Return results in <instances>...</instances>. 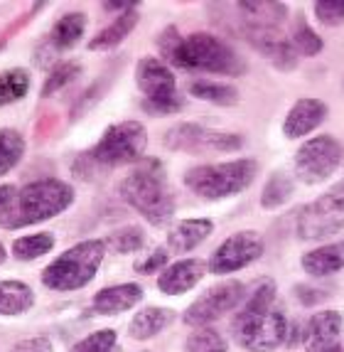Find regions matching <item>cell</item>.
I'll list each match as a JSON object with an SVG mask.
<instances>
[{
	"label": "cell",
	"mask_w": 344,
	"mask_h": 352,
	"mask_svg": "<svg viewBox=\"0 0 344 352\" xmlns=\"http://www.w3.org/2000/svg\"><path fill=\"white\" fill-rule=\"evenodd\" d=\"M158 50L170 65L187 72L224 76H239L246 72L244 57L227 40L211 35V32L180 35V30L170 25L158 35Z\"/></svg>",
	"instance_id": "1"
},
{
	"label": "cell",
	"mask_w": 344,
	"mask_h": 352,
	"mask_svg": "<svg viewBox=\"0 0 344 352\" xmlns=\"http://www.w3.org/2000/svg\"><path fill=\"white\" fill-rule=\"evenodd\" d=\"M74 205V188L57 177H42L18 190L15 200L0 214L3 229H23L57 217Z\"/></svg>",
	"instance_id": "2"
},
{
	"label": "cell",
	"mask_w": 344,
	"mask_h": 352,
	"mask_svg": "<svg viewBox=\"0 0 344 352\" xmlns=\"http://www.w3.org/2000/svg\"><path fill=\"white\" fill-rule=\"evenodd\" d=\"M118 197L126 205L133 207L138 214H143L152 227H165L175 217V195L170 190L158 163L138 168V170L123 177L118 182Z\"/></svg>",
	"instance_id": "3"
},
{
	"label": "cell",
	"mask_w": 344,
	"mask_h": 352,
	"mask_svg": "<svg viewBox=\"0 0 344 352\" xmlns=\"http://www.w3.org/2000/svg\"><path fill=\"white\" fill-rule=\"evenodd\" d=\"M258 175V163L253 158H233L224 163H207L190 168L185 173V185L202 200H229L251 188Z\"/></svg>",
	"instance_id": "4"
},
{
	"label": "cell",
	"mask_w": 344,
	"mask_h": 352,
	"mask_svg": "<svg viewBox=\"0 0 344 352\" xmlns=\"http://www.w3.org/2000/svg\"><path fill=\"white\" fill-rule=\"evenodd\" d=\"M106 256L104 239H87L59 254L52 264L42 271V283L52 291H76L93 281L101 261Z\"/></svg>",
	"instance_id": "5"
},
{
	"label": "cell",
	"mask_w": 344,
	"mask_h": 352,
	"mask_svg": "<svg viewBox=\"0 0 344 352\" xmlns=\"http://www.w3.org/2000/svg\"><path fill=\"white\" fill-rule=\"evenodd\" d=\"M148 133L140 121H121L104 131L99 143L84 158L91 168H121L146 158Z\"/></svg>",
	"instance_id": "6"
},
{
	"label": "cell",
	"mask_w": 344,
	"mask_h": 352,
	"mask_svg": "<svg viewBox=\"0 0 344 352\" xmlns=\"http://www.w3.org/2000/svg\"><path fill=\"white\" fill-rule=\"evenodd\" d=\"M344 229V180L334 182L317 200L305 205L295 217V232L300 239L325 241Z\"/></svg>",
	"instance_id": "7"
},
{
	"label": "cell",
	"mask_w": 344,
	"mask_h": 352,
	"mask_svg": "<svg viewBox=\"0 0 344 352\" xmlns=\"http://www.w3.org/2000/svg\"><path fill=\"white\" fill-rule=\"evenodd\" d=\"M344 163V146L334 138V135H312L295 153L293 168L295 175L305 185H320V182L330 180L334 173L339 170V165Z\"/></svg>",
	"instance_id": "8"
},
{
	"label": "cell",
	"mask_w": 344,
	"mask_h": 352,
	"mask_svg": "<svg viewBox=\"0 0 344 352\" xmlns=\"http://www.w3.org/2000/svg\"><path fill=\"white\" fill-rule=\"evenodd\" d=\"M165 148L175 153H236L244 148V135L207 129L202 124H177L165 133Z\"/></svg>",
	"instance_id": "9"
},
{
	"label": "cell",
	"mask_w": 344,
	"mask_h": 352,
	"mask_svg": "<svg viewBox=\"0 0 344 352\" xmlns=\"http://www.w3.org/2000/svg\"><path fill=\"white\" fill-rule=\"evenodd\" d=\"M244 298H246L244 283L227 278V281L207 288L205 294L187 308L182 320H185L187 325H192V328H207V325H211L214 320L224 318L227 313L236 311V308L244 303Z\"/></svg>",
	"instance_id": "10"
},
{
	"label": "cell",
	"mask_w": 344,
	"mask_h": 352,
	"mask_svg": "<svg viewBox=\"0 0 344 352\" xmlns=\"http://www.w3.org/2000/svg\"><path fill=\"white\" fill-rule=\"evenodd\" d=\"M263 252H266V241L258 232H253V229L233 232L214 249L207 266L216 276H227V274H236V271L251 266L253 261L263 256Z\"/></svg>",
	"instance_id": "11"
},
{
	"label": "cell",
	"mask_w": 344,
	"mask_h": 352,
	"mask_svg": "<svg viewBox=\"0 0 344 352\" xmlns=\"http://www.w3.org/2000/svg\"><path fill=\"white\" fill-rule=\"evenodd\" d=\"M233 338L249 352H273L288 340V318L280 308H271L253 323L233 328Z\"/></svg>",
	"instance_id": "12"
},
{
	"label": "cell",
	"mask_w": 344,
	"mask_h": 352,
	"mask_svg": "<svg viewBox=\"0 0 344 352\" xmlns=\"http://www.w3.org/2000/svg\"><path fill=\"white\" fill-rule=\"evenodd\" d=\"M244 40L256 50L258 54L268 59L278 72H293L298 67V52L293 47L290 37H286L280 30L268 28H244L241 30Z\"/></svg>",
	"instance_id": "13"
},
{
	"label": "cell",
	"mask_w": 344,
	"mask_h": 352,
	"mask_svg": "<svg viewBox=\"0 0 344 352\" xmlns=\"http://www.w3.org/2000/svg\"><path fill=\"white\" fill-rule=\"evenodd\" d=\"M330 106L317 96H300L295 104L288 109L286 118H283V135L288 141H300L312 131H317L325 124Z\"/></svg>",
	"instance_id": "14"
},
{
	"label": "cell",
	"mask_w": 344,
	"mask_h": 352,
	"mask_svg": "<svg viewBox=\"0 0 344 352\" xmlns=\"http://www.w3.org/2000/svg\"><path fill=\"white\" fill-rule=\"evenodd\" d=\"M344 318L339 311H320L310 316L303 330L305 352H330L342 345Z\"/></svg>",
	"instance_id": "15"
},
{
	"label": "cell",
	"mask_w": 344,
	"mask_h": 352,
	"mask_svg": "<svg viewBox=\"0 0 344 352\" xmlns=\"http://www.w3.org/2000/svg\"><path fill=\"white\" fill-rule=\"evenodd\" d=\"M135 84L143 91V99H163L177 94V79L168 65L158 57H143L135 65Z\"/></svg>",
	"instance_id": "16"
},
{
	"label": "cell",
	"mask_w": 344,
	"mask_h": 352,
	"mask_svg": "<svg viewBox=\"0 0 344 352\" xmlns=\"http://www.w3.org/2000/svg\"><path fill=\"white\" fill-rule=\"evenodd\" d=\"M209 266L202 258H180L175 264H170L165 271H160L158 288L165 296H182L192 291L202 278H205Z\"/></svg>",
	"instance_id": "17"
},
{
	"label": "cell",
	"mask_w": 344,
	"mask_h": 352,
	"mask_svg": "<svg viewBox=\"0 0 344 352\" xmlns=\"http://www.w3.org/2000/svg\"><path fill=\"white\" fill-rule=\"evenodd\" d=\"M233 10L239 12L241 30L244 28L280 30V25L288 20V6L286 3H275V0H249V3H236Z\"/></svg>",
	"instance_id": "18"
},
{
	"label": "cell",
	"mask_w": 344,
	"mask_h": 352,
	"mask_svg": "<svg viewBox=\"0 0 344 352\" xmlns=\"http://www.w3.org/2000/svg\"><path fill=\"white\" fill-rule=\"evenodd\" d=\"M214 232V222L207 217H192V219H180L175 227L168 232V249L170 254H190L197 249L202 241L209 239Z\"/></svg>",
	"instance_id": "19"
},
{
	"label": "cell",
	"mask_w": 344,
	"mask_h": 352,
	"mask_svg": "<svg viewBox=\"0 0 344 352\" xmlns=\"http://www.w3.org/2000/svg\"><path fill=\"white\" fill-rule=\"evenodd\" d=\"M143 300V288L138 283H118V286L101 288L91 298V311L99 316H116L126 313Z\"/></svg>",
	"instance_id": "20"
},
{
	"label": "cell",
	"mask_w": 344,
	"mask_h": 352,
	"mask_svg": "<svg viewBox=\"0 0 344 352\" xmlns=\"http://www.w3.org/2000/svg\"><path fill=\"white\" fill-rule=\"evenodd\" d=\"M300 266L312 278L334 276L344 269V241H330L317 249H310L300 258Z\"/></svg>",
	"instance_id": "21"
},
{
	"label": "cell",
	"mask_w": 344,
	"mask_h": 352,
	"mask_svg": "<svg viewBox=\"0 0 344 352\" xmlns=\"http://www.w3.org/2000/svg\"><path fill=\"white\" fill-rule=\"evenodd\" d=\"M275 281L273 278H261V281L253 286V291L244 298V303L239 305V313L233 318V328H241V325H249L253 320H258L261 316L275 308Z\"/></svg>",
	"instance_id": "22"
},
{
	"label": "cell",
	"mask_w": 344,
	"mask_h": 352,
	"mask_svg": "<svg viewBox=\"0 0 344 352\" xmlns=\"http://www.w3.org/2000/svg\"><path fill=\"white\" fill-rule=\"evenodd\" d=\"M172 320H175V311L160 308V305H148L133 316L128 325V335L133 340H150L158 333H163Z\"/></svg>",
	"instance_id": "23"
},
{
	"label": "cell",
	"mask_w": 344,
	"mask_h": 352,
	"mask_svg": "<svg viewBox=\"0 0 344 352\" xmlns=\"http://www.w3.org/2000/svg\"><path fill=\"white\" fill-rule=\"evenodd\" d=\"M138 20H140L138 8H135V10H130V12H123V15H118V18L113 20L108 28H104L99 35L89 42V50H93V52H108V50L118 47V45H121V42L135 30Z\"/></svg>",
	"instance_id": "24"
},
{
	"label": "cell",
	"mask_w": 344,
	"mask_h": 352,
	"mask_svg": "<svg viewBox=\"0 0 344 352\" xmlns=\"http://www.w3.org/2000/svg\"><path fill=\"white\" fill-rule=\"evenodd\" d=\"M87 32V15L84 12H67L54 23L52 32H49V45L52 50H71L79 45V40Z\"/></svg>",
	"instance_id": "25"
},
{
	"label": "cell",
	"mask_w": 344,
	"mask_h": 352,
	"mask_svg": "<svg viewBox=\"0 0 344 352\" xmlns=\"http://www.w3.org/2000/svg\"><path fill=\"white\" fill-rule=\"evenodd\" d=\"M35 305L32 288L23 281H0V316H20Z\"/></svg>",
	"instance_id": "26"
},
{
	"label": "cell",
	"mask_w": 344,
	"mask_h": 352,
	"mask_svg": "<svg viewBox=\"0 0 344 352\" xmlns=\"http://www.w3.org/2000/svg\"><path fill=\"white\" fill-rule=\"evenodd\" d=\"M190 94L199 101H209L214 106H233L239 104V91L231 84L211 82V79H192L190 82Z\"/></svg>",
	"instance_id": "27"
},
{
	"label": "cell",
	"mask_w": 344,
	"mask_h": 352,
	"mask_svg": "<svg viewBox=\"0 0 344 352\" xmlns=\"http://www.w3.org/2000/svg\"><path fill=\"white\" fill-rule=\"evenodd\" d=\"M293 192H295L293 177L288 173H273L261 190V207L263 210H278L290 200Z\"/></svg>",
	"instance_id": "28"
},
{
	"label": "cell",
	"mask_w": 344,
	"mask_h": 352,
	"mask_svg": "<svg viewBox=\"0 0 344 352\" xmlns=\"http://www.w3.org/2000/svg\"><path fill=\"white\" fill-rule=\"evenodd\" d=\"M54 249V234L49 232H40V234L20 236L12 241V256L20 261H35V258L45 256Z\"/></svg>",
	"instance_id": "29"
},
{
	"label": "cell",
	"mask_w": 344,
	"mask_h": 352,
	"mask_svg": "<svg viewBox=\"0 0 344 352\" xmlns=\"http://www.w3.org/2000/svg\"><path fill=\"white\" fill-rule=\"evenodd\" d=\"M290 42H293V47H295V52H298V57H317V54L325 50V40L305 23V18H295Z\"/></svg>",
	"instance_id": "30"
},
{
	"label": "cell",
	"mask_w": 344,
	"mask_h": 352,
	"mask_svg": "<svg viewBox=\"0 0 344 352\" xmlns=\"http://www.w3.org/2000/svg\"><path fill=\"white\" fill-rule=\"evenodd\" d=\"M25 141L15 129H0V177L15 168L23 160Z\"/></svg>",
	"instance_id": "31"
},
{
	"label": "cell",
	"mask_w": 344,
	"mask_h": 352,
	"mask_svg": "<svg viewBox=\"0 0 344 352\" xmlns=\"http://www.w3.org/2000/svg\"><path fill=\"white\" fill-rule=\"evenodd\" d=\"M30 91V74L25 69L0 72V106L15 104Z\"/></svg>",
	"instance_id": "32"
},
{
	"label": "cell",
	"mask_w": 344,
	"mask_h": 352,
	"mask_svg": "<svg viewBox=\"0 0 344 352\" xmlns=\"http://www.w3.org/2000/svg\"><path fill=\"white\" fill-rule=\"evenodd\" d=\"M104 241H106V247L113 249L116 254H133V252H138V249H143V244H146V234H143V229L140 227L128 224V227L111 232L108 239H104Z\"/></svg>",
	"instance_id": "33"
},
{
	"label": "cell",
	"mask_w": 344,
	"mask_h": 352,
	"mask_svg": "<svg viewBox=\"0 0 344 352\" xmlns=\"http://www.w3.org/2000/svg\"><path fill=\"white\" fill-rule=\"evenodd\" d=\"M185 352H227V340L214 328H197L185 342Z\"/></svg>",
	"instance_id": "34"
},
{
	"label": "cell",
	"mask_w": 344,
	"mask_h": 352,
	"mask_svg": "<svg viewBox=\"0 0 344 352\" xmlns=\"http://www.w3.org/2000/svg\"><path fill=\"white\" fill-rule=\"evenodd\" d=\"M79 74H82V67L76 65V62H62V65H57L52 72H49L47 82L42 84L40 96H42V99H49V96L57 94L59 89H65L67 84L74 82Z\"/></svg>",
	"instance_id": "35"
},
{
	"label": "cell",
	"mask_w": 344,
	"mask_h": 352,
	"mask_svg": "<svg viewBox=\"0 0 344 352\" xmlns=\"http://www.w3.org/2000/svg\"><path fill=\"white\" fill-rule=\"evenodd\" d=\"M71 352H121L116 345V330H96L76 342Z\"/></svg>",
	"instance_id": "36"
},
{
	"label": "cell",
	"mask_w": 344,
	"mask_h": 352,
	"mask_svg": "<svg viewBox=\"0 0 344 352\" xmlns=\"http://www.w3.org/2000/svg\"><path fill=\"white\" fill-rule=\"evenodd\" d=\"M312 12L320 25L325 28H339L344 25V0H317Z\"/></svg>",
	"instance_id": "37"
},
{
	"label": "cell",
	"mask_w": 344,
	"mask_h": 352,
	"mask_svg": "<svg viewBox=\"0 0 344 352\" xmlns=\"http://www.w3.org/2000/svg\"><path fill=\"white\" fill-rule=\"evenodd\" d=\"M140 109L150 116H172V113H180L185 109V99L180 94L163 96V99H143Z\"/></svg>",
	"instance_id": "38"
},
{
	"label": "cell",
	"mask_w": 344,
	"mask_h": 352,
	"mask_svg": "<svg viewBox=\"0 0 344 352\" xmlns=\"http://www.w3.org/2000/svg\"><path fill=\"white\" fill-rule=\"evenodd\" d=\"M168 261H170V252L165 247H160V249H155V252H150L148 254L143 261H135V271L138 274H158V271H165L168 269Z\"/></svg>",
	"instance_id": "39"
},
{
	"label": "cell",
	"mask_w": 344,
	"mask_h": 352,
	"mask_svg": "<svg viewBox=\"0 0 344 352\" xmlns=\"http://www.w3.org/2000/svg\"><path fill=\"white\" fill-rule=\"evenodd\" d=\"M10 352H54V347L47 338H27V340H20Z\"/></svg>",
	"instance_id": "40"
},
{
	"label": "cell",
	"mask_w": 344,
	"mask_h": 352,
	"mask_svg": "<svg viewBox=\"0 0 344 352\" xmlns=\"http://www.w3.org/2000/svg\"><path fill=\"white\" fill-rule=\"evenodd\" d=\"M293 294H295V298H298L300 303H305V305L320 303V300L327 298L325 291H320V288H312V286H295V288H293Z\"/></svg>",
	"instance_id": "41"
},
{
	"label": "cell",
	"mask_w": 344,
	"mask_h": 352,
	"mask_svg": "<svg viewBox=\"0 0 344 352\" xmlns=\"http://www.w3.org/2000/svg\"><path fill=\"white\" fill-rule=\"evenodd\" d=\"M15 195H18V190L12 188V185H0V214L10 207V202L15 200Z\"/></svg>",
	"instance_id": "42"
},
{
	"label": "cell",
	"mask_w": 344,
	"mask_h": 352,
	"mask_svg": "<svg viewBox=\"0 0 344 352\" xmlns=\"http://www.w3.org/2000/svg\"><path fill=\"white\" fill-rule=\"evenodd\" d=\"M104 8L106 12H130V10H135L138 8V3H128V0H123V3H104Z\"/></svg>",
	"instance_id": "43"
},
{
	"label": "cell",
	"mask_w": 344,
	"mask_h": 352,
	"mask_svg": "<svg viewBox=\"0 0 344 352\" xmlns=\"http://www.w3.org/2000/svg\"><path fill=\"white\" fill-rule=\"evenodd\" d=\"M5 258H8V252H5V247L0 244V264H5Z\"/></svg>",
	"instance_id": "44"
},
{
	"label": "cell",
	"mask_w": 344,
	"mask_h": 352,
	"mask_svg": "<svg viewBox=\"0 0 344 352\" xmlns=\"http://www.w3.org/2000/svg\"><path fill=\"white\" fill-rule=\"evenodd\" d=\"M330 352H342V345H339V347H334V350H330Z\"/></svg>",
	"instance_id": "45"
},
{
	"label": "cell",
	"mask_w": 344,
	"mask_h": 352,
	"mask_svg": "<svg viewBox=\"0 0 344 352\" xmlns=\"http://www.w3.org/2000/svg\"><path fill=\"white\" fill-rule=\"evenodd\" d=\"M342 352H344V345H342Z\"/></svg>",
	"instance_id": "46"
},
{
	"label": "cell",
	"mask_w": 344,
	"mask_h": 352,
	"mask_svg": "<svg viewBox=\"0 0 344 352\" xmlns=\"http://www.w3.org/2000/svg\"><path fill=\"white\" fill-rule=\"evenodd\" d=\"M342 87H344V82H342Z\"/></svg>",
	"instance_id": "47"
}]
</instances>
